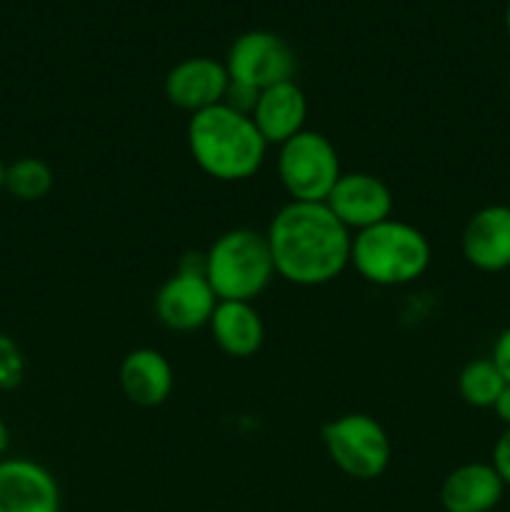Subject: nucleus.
<instances>
[{
	"instance_id": "1",
	"label": "nucleus",
	"mask_w": 510,
	"mask_h": 512,
	"mask_svg": "<svg viewBox=\"0 0 510 512\" xmlns=\"http://www.w3.org/2000/svg\"><path fill=\"white\" fill-rule=\"evenodd\" d=\"M278 278L298 288L333 283L350 268L353 233L325 203L288 200L265 230Z\"/></svg>"
},
{
	"instance_id": "2",
	"label": "nucleus",
	"mask_w": 510,
	"mask_h": 512,
	"mask_svg": "<svg viewBox=\"0 0 510 512\" xmlns=\"http://www.w3.org/2000/svg\"><path fill=\"white\" fill-rule=\"evenodd\" d=\"M185 140L193 163L220 183L253 178L270 148L253 118L225 103L190 115Z\"/></svg>"
},
{
	"instance_id": "3",
	"label": "nucleus",
	"mask_w": 510,
	"mask_h": 512,
	"mask_svg": "<svg viewBox=\"0 0 510 512\" xmlns=\"http://www.w3.org/2000/svg\"><path fill=\"white\" fill-rule=\"evenodd\" d=\"M433 260L428 235L413 223L388 218L353 235L350 268L370 285L400 288L423 278Z\"/></svg>"
},
{
	"instance_id": "4",
	"label": "nucleus",
	"mask_w": 510,
	"mask_h": 512,
	"mask_svg": "<svg viewBox=\"0 0 510 512\" xmlns=\"http://www.w3.org/2000/svg\"><path fill=\"white\" fill-rule=\"evenodd\" d=\"M205 278L218 300L253 303L275 278L265 233L253 228H233L205 250Z\"/></svg>"
},
{
	"instance_id": "5",
	"label": "nucleus",
	"mask_w": 510,
	"mask_h": 512,
	"mask_svg": "<svg viewBox=\"0 0 510 512\" xmlns=\"http://www.w3.org/2000/svg\"><path fill=\"white\" fill-rule=\"evenodd\" d=\"M320 438L330 463L360 483L378 480L393 460L388 430L368 413H345L328 420Z\"/></svg>"
},
{
	"instance_id": "6",
	"label": "nucleus",
	"mask_w": 510,
	"mask_h": 512,
	"mask_svg": "<svg viewBox=\"0 0 510 512\" xmlns=\"http://www.w3.org/2000/svg\"><path fill=\"white\" fill-rule=\"evenodd\" d=\"M275 168L280 185L295 203H325L343 175L333 140L308 128L278 145Z\"/></svg>"
},
{
	"instance_id": "7",
	"label": "nucleus",
	"mask_w": 510,
	"mask_h": 512,
	"mask_svg": "<svg viewBox=\"0 0 510 512\" xmlns=\"http://www.w3.org/2000/svg\"><path fill=\"white\" fill-rule=\"evenodd\" d=\"M218 298L205 278V255L188 253L178 270L158 288L153 300L155 318L173 333H193L208 328Z\"/></svg>"
},
{
	"instance_id": "8",
	"label": "nucleus",
	"mask_w": 510,
	"mask_h": 512,
	"mask_svg": "<svg viewBox=\"0 0 510 512\" xmlns=\"http://www.w3.org/2000/svg\"><path fill=\"white\" fill-rule=\"evenodd\" d=\"M225 70L230 83L243 88L260 90L295 80L298 73V53L293 45L270 30H248L230 43L225 55Z\"/></svg>"
},
{
	"instance_id": "9",
	"label": "nucleus",
	"mask_w": 510,
	"mask_h": 512,
	"mask_svg": "<svg viewBox=\"0 0 510 512\" xmlns=\"http://www.w3.org/2000/svg\"><path fill=\"white\" fill-rule=\"evenodd\" d=\"M325 205L353 235L393 218V193L388 183L378 175L360 170L340 175Z\"/></svg>"
},
{
	"instance_id": "10",
	"label": "nucleus",
	"mask_w": 510,
	"mask_h": 512,
	"mask_svg": "<svg viewBox=\"0 0 510 512\" xmlns=\"http://www.w3.org/2000/svg\"><path fill=\"white\" fill-rule=\"evenodd\" d=\"M228 70L223 60L195 55L175 63L163 80V93L173 108L183 113H203L220 105L228 93Z\"/></svg>"
},
{
	"instance_id": "11",
	"label": "nucleus",
	"mask_w": 510,
	"mask_h": 512,
	"mask_svg": "<svg viewBox=\"0 0 510 512\" xmlns=\"http://www.w3.org/2000/svg\"><path fill=\"white\" fill-rule=\"evenodd\" d=\"M460 253L480 273L510 268V205L493 203L475 210L460 233Z\"/></svg>"
},
{
	"instance_id": "12",
	"label": "nucleus",
	"mask_w": 510,
	"mask_h": 512,
	"mask_svg": "<svg viewBox=\"0 0 510 512\" xmlns=\"http://www.w3.org/2000/svg\"><path fill=\"white\" fill-rule=\"evenodd\" d=\"M0 512H60L55 475L28 458L0 460Z\"/></svg>"
},
{
	"instance_id": "13",
	"label": "nucleus",
	"mask_w": 510,
	"mask_h": 512,
	"mask_svg": "<svg viewBox=\"0 0 510 512\" xmlns=\"http://www.w3.org/2000/svg\"><path fill=\"white\" fill-rule=\"evenodd\" d=\"M118 385L125 400L138 408H158L175 388L170 360L155 348H135L120 360Z\"/></svg>"
},
{
	"instance_id": "14",
	"label": "nucleus",
	"mask_w": 510,
	"mask_h": 512,
	"mask_svg": "<svg viewBox=\"0 0 510 512\" xmlns=\"http://www.w3.org/2000/svg\"><path fill=\"white\" fill-rule=\"evenodd\" d=\"M505 485L490 463H463L440 483V505L445 512H495L503 503Z\"/></svg>"
},
{
	"instance_id": "15",
	"label": "nucleus",
	"mask_w": 510,
	"mask_h": 512,
	"mask_svg": "<svg viewBox=\"0 0 510 512\" xmlns=\"http://www.w3.org/2000/svg\"><path fill=\"white\" fill-rule=\"evenodd\" d=\"M255 128L268 145H283L300 130H305L308 120V98L295 80L273 85L258 93L253 110H250Z\"/></svg>"
},
{
	"instance_id": "16",
	"label": "nucleus",
	"mask_w": 510,
	"mask_h": 512,
	"mask_svg": "<svg viewBox=\"0 0 510 512\" xmlns=\"http://www.w3.org/2000/svg\"><path fill=\"white\" fill-rule=\"evenodd\" d=\"M210 335L228 358H253L265 343V323L258 308L245 300H218L210 315Z\"/></svg>"
},
{
	"instance_id": "17",
	"label": "nucleus",
	"mask_w": 510,
	"mask_h": 512,
	"mask_svg": "<svg viewBox=\"0 0 510 512\" xmlns=\"http://www.w3.org/2000/svg\"><path fill=\"white\" fill-rule=\"evenodd\" d=\"M53 185V168L43 158L23 155V158H15L13 163L5 165L3 190L20 203H38V200L48 198Z\"/></svg>"
},
{
	"instance_id": "18",
	"label": "nucleus",
	"mask_w": 510,
	"mask_h": 512,
	"mask_svg": "<svg viewBox=\"0 0 510 512\" xmlns=\"http://www.w3.org/2000/svg\"><path fill=\"white\" fill-rule=\"evenodd\" d=\"M505 380L495 363L488 358H473L463 365L458 375V395L465 405L478 410H493L495 400L503 393Z\"/></svg>"
},
{
	"instance_id": "19",
	"label": "nucleus",
	"mask_w": 510,
	"mask_h": 512,
	"mask_svg": "<svg viewBox=\"0 0 510 512\" xmlns=\"http://www.w3.org/2000/svg\"><path fill=\"white\" fill-rule=\"evenodd\" d=\"M25 358L13 338L0 335V390H13L23 383Z\"/></svg>"
},
{
	"instance_id": "20",
	"label": "nucleus",
	"mask_w": 510,
	"mask_h": 512,
	"mask_svg": "<svg viewBox=\"0 0 510 512\" xmlns=\"http://www.w3.org/2000/svg\"><path fill=\"white\" fill-rule=\"evenodd\" d=\"M490 465L500 475L505 488H510V428H503V433L495 440L493 453H490Z\"/></svg>"
},
{
	"instance_id": "21",
	"label": "nucleus",
	"mask_w": 510,
	"mask_h": 512,
	"mask_svg": "<svg viewBox=\"0 0 510 512\" xmlns=\"http://www.w3.org/2000/svg\"><path fill=\"white\" fill-rule=\"evenodd\" d=\"M490 360H493L495 368L500 370L505 383L510 385V325L505 330H500L498 338H495L493 350H490Z\"/></svg>"
},
{
	"instance_id": "22",
	"label": "nucleus",
	"mask_w": 510,
	"mask_h": 512,
	"mask_svg": "<svg viewBox=\"0 0 510 512\" xmlns=\"http://www.w3.org/2000/svg\"><path fill=\"white\" fill-rule=\"evenodd\" d=\"M493 413H495V418L505 425V428H510V385L508 383H505L503 393H500L498 400H495Z\"/></svg>"
},
{
	"instance_id": "23",
	"label": "nucleus",
	"mask_w": 510,
	"mask_h": 512,
	"mask_svg": "<svg viewBox=\"0 0 510 512\" xmlns=\"http://www.w3.org/2000/svg\"><path fill=\"white\" fill-rule=\"evenodd\" d=\"M10 448V428L5 425V420L0 418V455Z\"/></svg>"
},
{
	"instance_id": "24",
	"label": "nucleus",
	"mask_w": 510,
	"mask_h": 512,
	"mask_svg": "<svg viewBox=\"0 0 510 512\" xmlns=\"http://www.w3.org/2000/svg\"><path fill=\"white\" fill-rule=\"evenodd\" d=\"M5 160H3V155H0V193H3V180H5Z\"/></svg>"
},
{
	"instance_id": "25",
	"label": "nucleus",
	"mask_w": 510,
	"mask_h": 512,
	"mask_svg": "<svg viewBox=\"0 0 510 512\" xmlns=\"http://www.w3.org/2000/svg\"><path fill=\"white\" fill-rule=\"evenodd\" d=\"M505 33H508V38H510V0H508V5H505Z\"/></svg>"
},
{
	"instance_id": "26",
	"label": "nucleus",
	"mask_w": 510,
	"mask_h": 512,
	"mask_svg": "<svg viewBox=\"0 0 510 512\" xmlns=\"http://www.w3.org/2000/svg\"><path fill=\"white\" fill-rule=\"evenodd\" d=\"M508 93H510V73H508Z\"/></svg>"
},
{
	"instance_id": "27",
	"label": "nucleus",
	"mask_w": 510,
	"mask_h": 512,
	"mask_svg": "<svg viewBox=\"0 0 510 512\" xmlns=\"http://www.w3.org/2000/svg\"><path fill=\"white\" fill-rule=\"evenodd\" d=\"M495 512H498V510H495Z\"/></svg>"
}]
</instances>
